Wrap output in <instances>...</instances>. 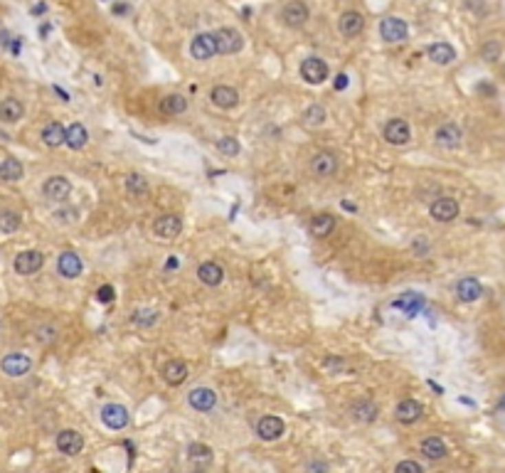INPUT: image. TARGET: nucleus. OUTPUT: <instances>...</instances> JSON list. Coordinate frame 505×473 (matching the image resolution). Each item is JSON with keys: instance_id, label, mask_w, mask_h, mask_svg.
<instances>
[{"instance_id": "1", "label": "nucleus", "mask_w": 505, "mask_h": 473, "mask_svg": "<svg viewBox=\"0 0 505 473\" xmlns=\"http://www.w3.org/2000/svg\"><path fill=\"white\" fill-rule=\"evenodd\" d=\"M212 35H215V45H217L219 54H235V52H239L241 45H244V40H241V35L235 28H219V30H215Z\"/></svg>"}, {"instance_id": "2", "label": "nucleus", "mask_w": 505, "mask_h": 473, "mask_svg": "<svg viewBox=\"0 0 505 473\" xmlns=\"http://www.w3.org/2000/svg\"><path fill=\"white\" fill-rule=\"evenodd\" d=\"M407 35H409V28H407V23L402 18L389 15V18H385L380 23V37L385 42H405Z\"/></svg>"}, {"instance_id": "3", "label": "nucleus", "mask_w": 505, "mask_h": 473, "mask_svg": "<svg viewBox=\"0 0 505 473\" xmlns=\"http://www.w3.org/2000/svg\"><path fill=\"white\" fill-rule=\"evenodd\" d=\"M30 367H32V360L25 353H8L0 360V370L10 375V377H23V375L30 373Z\"/></svg>"}, {"instance_id": "4", "label": "nucleus", "mask_w": 505, "mask_h": 473, "mask_svg": "<svg viewBox=\"0 0 505 473\" xmlns=\"http://www.w3.org/2000/svg\"><path fill=\"white\" fill-rule=\"evenodd\" d=\"M129 409L124 407V404H106L104 409H101V421H104L109 429H114V432H121V429H126L129 426Z\"/></svg>"}, {"instance_id": "5", "label": "nucleus", "mask_w": 505, "mask_h": 473, "mask_svg": "<svg viewBox=\"0 0 505 473\" xmlns=\"http://www.w3.org/2000/svg\"><path fill=\"white\" fill-rule=\"evenodd\" d=\"M301 77H303V82H308V84L325 82V79H328V65L318 57L303 59V62H301Z\"/></svg>"}, {"instance_id": "6", "label": "nucleus", "mask_w": 505, "mask_h": 473, "mask_svg": "<svg viewBox=\"0 0 505 473\" xmlns=\"http://www.w3.org/2000/svg\"><path fill=\"white\" fill-rule=\"evenodd\" d=\"M42 192H45V197L47 200H54V202H65L67 197H69L72 192V183L67 180V177L62 175H52L45 180V185H42Z\"/></svg>"}, {"instance_id": "7", "label": "nucleus", "mask_w": 505, "mask_h": 473, "mask_svg": "<svg viewBox=\"0 0 505 473\" xmlns=\"http://www.w3.org/2000/svg\"><path fill=\"white\" fill-rule=\"evenodd\" d=\"M281 20L286 28H303L305 20H308V8H305V3H301V0L286 3L281 10Z\"/></svg>"}, {"instance_id": "8", "label": "nucleus", "mask_w": 505, "mask_h": 473, "mask_svg": "<svg viewBox=\"0 0 505 473\" xmlns=\"http://www.w3.org/2000/svg\"><path fill=\"white\" fill-rule=\"evenodd\" d=\"M188 404L197 412H212L215 404H217V395L210 387H195L188 392Z\"/></svg>"}, {"instance_id": "9", "label": "nucleus", "mask_w": 505, "mask_h": 473, "mask_svg": "<svg viewBox=\"0 0 505 473\" xmlns=\"http://www.w3.org/2000/svg\"><path fill=\"white\" fill-rule=\"evenodd\" d=\"M215 52H217V45H215V35H210V32H200V35H195L193 42H190V54H193V59L205 62V59H210Z\"/></svg>"}, {"instance_id": "10", "label": "nucleus", "mask_w": 505, "mask_h": 473, "mask_svg": "<svg viewBox=\"0 0 505 473\" xmlns=\"http://www.w3.org/2000/svg\"><path fill=\"white\" fill-rule=\"evenodd\" d=\"M409 138H411V131L405 118H392V121L385 126V141L392 143V146H407Z\"/></svg>"}, {"instance_id": "11", "label": "nucleus", "mask_w": 505, "mask_h": 473, "mask_svg": "<svg viewBox=\"0 0 505 473\" xmlns=\"http://www.w3.org/2000/svg\"><path fill=\"white\" fill-rule=\"evenodd\" d=\"M42 264H45V256H42L40 252H35V249L20 252V254L15 256V272L23 274V276H30V274L40 272Z\"/></svg>"}, {"instance_id": "12", "label": "nucleus", "mask_w": 505, "mask_h": 473, "mask_svg": "<svg viewBox=\"0 0 505 473\" xmlns=\"http://www.w3.org/2000/svg\"><path fill=\"white\" fill-rule=\"evenodd\" d=\"M57 449L65 456H76L84 449V437L74 429H65L57 434Z\"/></svg>"}, {"instance_id": "13", "label": "nucleus", "mask_w": 505, "mask_h": 473, "mask_svg": "<svg viewBox=\"0 0 505 473\" xmlns=\"http://www.w3.org/2000/svg\"><path fill=\"white\" fill-rule=\"evenodd\" d=\"M456 296H458V301H464V303H473L478 301L483 296V286L481 281H478L476 276H464L461 281L456 284Z\"/></svg>"}, {"instance_id": "14", "label": "nucleus", "mask_w": 505, "mask_h": 473, "mask_svg": "<svg viewBox=\"0 0 505 473\" xmlns=\"http://www.w3.org/2000/svg\"><path fill=\"white\" fill-rule=\"evenodd\" d=\"M153 232L160 236V239H173L182 232V219L178 214H163V217L155 219Z\"/></svg>"}, {"instance_id": "15", "label": "nucleus", "mask_w": 505, "mask_h": 473, "mask_svg": "<svg viewBox=\"0 0 505 473\" xmlns=\"http://www.w3.org/2000/svg\"><path fill=\"white\" fill-rule=\"evenodd\" d=\"M311 170L316 173L318 177H330L335 170H338V158H335V153H330V151L316 153L311 160Z\"/></svg>"}, {"instance_id": "16", "label": "nucleus", "mask_w": 505, "mask_h": 473, "mask_svg": "<svg viewBox=\"0 0 505 473\" xmlns=\"http://www.w3.org/2000/svg\"><path fill=\"white\" fill-rule=\"evenodd\" d=\"M461 138H464V133H461L458 124H451V121L441 124L434 133V141L439 143L441 148H456L458 143H461Z\"/></svg>"}, {"instance_id": "17", "label": "nucleus", "mask_w": 505, "mask_h": 473, "mask_svg": "<svg viewBox=\"0 0 505 473\" xmlns=\"http://www.w3.org/2000/svg\"><path fill=\"white\" fill-rule=\"evenodd\" d=\"M431 217L436 222H453L458 217V202L453 197H439L431 205Z\"/></svg>"}, {"instance_id": "18", "label": "nucleus", "mask_w": 505, "mask_h": 473, "mask_svg": "<svg viewBox=\"0 0 505 473\" xmlns=\"http://www.w3.org/2000/svg\"><path fill=\"white\" fill-rule=\"evenodd\" d=\"M424 414V407L417 402V399H402L400 404H397V409H394V417H397V421H402V424H414V421L422 419Z\"/></svg>"}, {"instance_id": "19", "label": "nucleus", "mask_w": 505, "mask_h": 473, "mask_svg": "<svg viewBox=\"0 0 505 473\" xmlns=\"http://www.w3.org/2000/svg\"><path fill=\"white\" fill-rule=\"evenodd\" d=\"M283 421L279 417H261L257 424V434L259 439H264V441H277L279 437L283 434Z\"/></svg>"}, {"instance_id": "20", "label": "nucleus", "mask_w": 505, "mask_h": 473, "mask_svg": "<svg viewBox=\"0 0 505 473\" xmlns=\"http://www.w3.org/2000/svg\"><path fill=\"white\" fill-rule=\"evenodd\" d=\"M338 28H341V32L345 37H358L365 30V18L358 10H347V12H343L341 20H338Z\"/></svg>"}, {"instance_id": "21", "label": "nucleus", "mask_w": 505, "mask_h": 473, "mask_svg": "<svg viewBox=\"0 0 505 473\" xmlns=\"http://www.w3.org/2000/svg\"><path fill=\"white\" fill-rule=\"evenodd\" d=\"M210 99H212V104H215V107L232 109V107H237V101H239V94H237V89L219 84V87H215L210 91Z\"/></svg>"}, {"instance_id": "22", "label": "nucleus", "mask_w": 505, "mask_h": 473, "mask_svg": "<svg viewBox=\"0 0 505 473\" xmlns=\"http://www.w3.org/2000/svg\"><path fill=\"white\" fill-rule=\"evenodd\" d=\"M57 269L65 278H76L82 274V259L74 252H62L57 259Z\"/></svg>"}, {"instance_id": "23", "label": "nucleus", "mask_w": 505, "mask_h": 473, "mask_svg": "<svg viewBox=\"0 0 505 473\" xmlns=\"http://www.w3.org/2000/svg\"><path fill=\"white\" fill-rule=\"evenodd\" d=\"M23 113H25V107L18 99L8 96V99L0 101V121H6V124H18L20 118H23Z\"/></svg>"}, {"instance_id": "24", "label": "nucleus", "mask_w": 505, "mask_h": 473, "mask_svg": "<svg viewBox=\"0 0 505 473\" xmlns=\"http://www.w3.org/2000/svg\"><path fill=\"white\" fill-rule=\"evenodd\" d=\"M427 54H429L431 62H436V65H441V67L451 65L453 59H456V50H453L449 42H434V45L427 50Z\"/></svg>"}, {"instance_id": "25", "label": "nucleus", "mask_w": 505, "mask_h": 473, "mask_svg": "<svg viewBox=\"0 0 505 473\" xmlns=\"http://www.w3.org/2000/svg\"><path fill=\"white\" fill-rule=\"evenodd\" d=\"M197 276L205 286H219L224 278V269L217 264V261H205V264L197 269Z\"/></svg>"}, {"instance_id": "26", "label": "nucleus", "mask_w": 505, "mask_h": 473, "mask_svg": "<svg viewBox=\"0 0 505 473\" xmlns=\"http://www.w3.org/2000/svg\"><path fill=\"white\" fill-rule=\"evenodd\" d=\"M419 449H422L424 459H429V461H439V459H444V456L449 454L447 443L441 441L439 437H427L422 441V446H419Z\"/></svg>"}, {"instance_id": "27", "label": "nucleus", "mask_w": 505, "mask_h": 473, "mask_svg": "<svg viewBox=\"0 0 505 473\" xmlns=\"http://www.w3.org/2000/svg\"><path fill=\"white\" fill-rule=\"evenodd\" d=\"M42 141H45V146H50V148L62 146V143H67V129L59 124V121H52V124H47L42 129Z\"/></svg>"}, {"instance_id": "28", "label": "nucleus", "mask_w": 505, "mask_h": 473, "mask_svg": "<svg viewBox=\"0 0 505 473\" xmlns=\"http://www.w3.org/2000/svg\"><path fill=\"white\" fill-rule=\"evenodd\" d=\"M188 365L182 360H171V362H165L163 367V377L168 384H182L185 380H188Z\"/></svg>"}, {"instance_id": "29", "label": "nucleus", "mask_w": 505, "mask_h": 473, "mask_svg": "<svg viewBox=\"0 0 505 473\" xmlns=\"http://www.w3.org/2000/svg\"><path fill=\"white\" fill-rule=\"evenodd\" d=\"M188 109V99L180 94H168L160 99V111L165 113V116H178V113H182Z\"/></svg>"}, {"instance_id": "30", "label": "nucleus", "mask_w": 505, "mask_h": 473, "mask_svg": "<svg viewBox=\"0 0 505 473\" xmlns=\"http://www.w3.org/2000/svg\"><path fill=\"white\" fill-rule=\"evenodd\" d=\"M23 173H25V168L18 158H6L3 163H0V180H6V183H15V180H20Z\"/></svg>"}, {"instance_id": "31", "label": "nucleus", "mask_w": 505, "mask_h": 473, "mask_svg": "<svg viewBox=\"0 0 505 473\" xmlns=\"http://www.w3.org/2000/svg\"><path fill=\"white\" fill-rule=\"evenodd\" d=\"M333 227H335L333 214H318V217H313V222H311V232H313V236H318V239H325V236L333 232Z\"/></svg>"}, {"instance_id": "32", "label": "nucleus", "mask_w": 505, "mask_h": 473, "mask_svg": "<svg viewBox=\"0 0 505 473\" xmlns=\"http://www.w3.org/2000/svg\"><path fill=\"white\" fill-rule=\"evenodd\" d=\"M424 306V296L419 294H405L402 298H397V301L392 303V308H405L407 316H417V311Z\"/></svg>"}, {"instance_id": "33", "label": "nucleus", "mask_w": 505, "mask_h": 473, "mask_svg": "<svg viewBox=\"0 0 505 473\" xmlns=\"http://www.w3.org/2000/svg\"><path fill=\"white\" fill-rule=\"evenodd\" d=\"M87 129H84L82 124H72L69 129H67V146L72 148V151H79V148L87 146Z\"/></svg>"}, {"instance_id": "34", "label": "nucleus", "mask_w": 505, "mask_h": 473, "mask_svg": "<svg viewBox=\"0 0 505 473\" xmlns=\"http://www.w3.org/2000/svg\"><path fill=\"white\" fill-rule=\"evenodd\" d=\"M350 414H353L358 421H375L377 419V407L372 402H358V404H353Z\"/></svg>"}, {"instance_id": "35", "label": "nucleus", "mask_w": 505, "mask_h": 473, "mask_svg": "<svg viewBox=\"0 0 505 473\" xmlns=\"http://www.w3.org/2000/svg\"><path fill=\"white\" fill-rule=\"evenodd\" d=\"M126 190H129L131 195L143 197L148 192V180L143 175H138V173H131V175L126 177Z\"/></svg>"}, {"instance_id": "36", "label": "nucleus", "mask_w": 505, "mask_h": 473, "mask_svg": "<svg viewBox=\"0 0 505 473\" xmlns=\"http://www.w3.org/2000/svg\"><path fill=\"white\" fill-rule=\"evenodd\" d=\"M20 225H23V219H20L18 212H0V232H6V234H12V232H18Z\"/></svg>"}, {"instance_id": "37", "label": "nucleus", "mask_w": 505, "mask_h": 473, "mask_svg": "<svg viewBox=\"0 0 505 473\" xmlns=\"http://www.w3.org/2000/svg\"><path fill=\"white\" fill-rule=\"evenodd\" d=\"M325 116H328V113H325V109L321 107V104H313V107L305 109L303 121H305V126H321L325 121Z\"/></svg>"}, {"instance_id": "38", "label": "nucleus", "mask_w": 505, "mask_h": 473, "mask_svg": "<svg viewBox=\"0 0 505 473\" xmlns=\"http://www.w3.org/2000/svg\"><path fill=\"white\" fill-rule=\"evenodd\" d=\"M500 54H503V45H500L498 40H488L481 47V57L486 59V62H498Z\"/></svg>"}, {"instance_id": "39", "label": "nucleus", "mask_w": 505, "mask_h": 473, "mask_svg": "<svg viewBox=\"0 0 505 473\" xmlns=\"http://www.w3.org/2000/svg\"><path fill=\"white\" fill-rule=\"evenodd\" d=\"M217 148H219V153H224V155H237L239 153V141H237L235 136H222L217 141Z\"/></svg>"}, {"instance_id": "40", "label": "nucleus", "mask_w": 505, "mask_h": 473, "mask_svg": "<svg viewBox=\"0 0 505 473\" xmlns=\"http://www.w3.org/2000/svg\"><path fill=\"white\" fill-rule=\"evenodd\" d=\"M210 454H212V449L210 446H205V443H193V446L188 449V456L193 459V461H207Z\"/></svg>"}, {"instance_id": "41", "label": "nucleus", "mask_w": 505, "mask_h": 473, "mask_svg": "<svg viewBox=\"0 0 505 473\" xmlns=\"http://www.w3.org/2000/svg\"><path fill=\"white\" fill-rule=\"evenodd\" d=\"M155 320H158L155 311H138V314H133V323L138 325H153Z\"/></svg>"}, {"instance_id": "42", "label": "nucleus", "mask_w": 505, "mask_h": 473, "mask_svg": "<svg viewBox=\"0 0 505 473\" xmlns=\"http://www.w3.org/2000/svg\"><path fill=\"white\" fill-rule=\"evenodd\" d=\"M114 296H116V291H114V286H101L99 291H96V298H99L101 303H111L114 301Z\"/></svg>"}, {"instance_id": "43", "label": "nucleus", "mask_w": 505, "mask_h": 473, "mask_svg": "<svg viewBox=\"0 0 505 473\" xmlns=\"http://www.w3.org/2000/svg\"><path fill=\"white\" fill-rule=\"evenodd\" d=\"M397 471H414V473H422L424 466L417 461H400L397 463Z\"/></svg>"}, {"instance_id": "44", "label": "nucleus", "mask_w": 505, "mask_h": 473, "mask_svg": "<svg viewBox=\"0 0 505 473\" xmlns=\"http://www.w3.org/2000/svg\"><path fill=\"white\" fill-rule=\"evenodd\" d=\"M345 87H347V74H338V77H335V89L343 91Z\"/></svg>"}, {"instance_id": "45", "label": "nucleus", "mask_w": 505, "mask_h": 473, "mask_svg": "<svg viewBox=\"0 0 505 473\" xmlns=\"http://www.w3.org/2000/svg\"><path fill=\"white\" fill-rule=\"evenodd\" d=\"M10 50H12V54H18L20 52V40H12L10 42Z\"/></svg>"}, {"instance_id": "46", "label": "nucleus", "mask_w": 505, "mask_h": 473, "mask_svg": "<svg viewBox=\"0 0 505 473\" xmlns=\"http://www.w3.org/2000/svg\"><path fill=\"white\" fill-rule=\"evenodd\" d=\"M178 264H180V261H178L175 256H173V259L168 261V269H178Z\"/></svg>"}, {"instance_id": "47", "label": "nucleus", "mask_w": 505, "mask_h": 473, "mask_svg": "<svg viewBox=\"0 0 505 473\" xmlns=\"http://www.w3.org/2000/svg\"><path fill=\"white\" fill-rule=\"evenodd\" d=\"M498 407H500V409H503V412H505V397H503V399H500V404H498Z\"/></svg>"}]
</instances>
